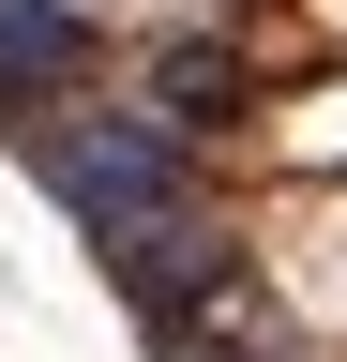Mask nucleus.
I'll list each match as a JSON object with an SVG mask.
<instances>
[{
	"instance_id": "obj_1",
	"label": "nucleus",
	"mask_w": 347,
	"mask_h": 362,
	"mask_svg": "<svg viewBox=\"0 0 347 362\" xmlns=\"http://www.w3.org/2000/svg\"><path fill=\"white\" fill-rule=\"evenodd\" d=\"M16 166L76 211V242H121V226H166V211H211V151L182 121H151L136 90H76L16 136Z\"/></svg>"
},
{
	"instance_id": "obj_2",
	"label": "nucleus",
	"mask_w": 347,
	"mask_h": 362,
	"mask_svg": "<svg viewBox=\"0 0 347 362\" xmlns=\"http://www.w3.org/2000/svg\"><path fill=\"white\" fill-rule=\"evenodd\" d=\"M106 76H121V30L91 0H0V136H30L46 106H76Z\"/></svg>"
},
{
	"instance_id": "obj_3",
	"label": "nucleus",
	"mask_w": 347,
	"mask_h": 362,
	"mask_svg": "<svg viewBox=\"0 0 347 362\" xmlns=\"http://www.w3.org/2000/svg\"><path fill=\"white\" fill-rule=\"evenodd\" d=\"M121 76H136V106H151V121H182L196 151L257 121V61H242V30H211V16H166L151 45H121Z\"/></svg>"
}]
</instances>
